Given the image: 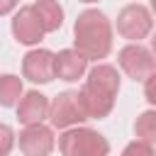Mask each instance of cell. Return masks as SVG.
Returning <instances> with one entry per match:
<instances>
[{
    "mask_svg": "<svg viewBox=\"0 0 156 156\" xmlns=\"http://www.w3.org/2000/svg\"><path fill=\"white\" fill-rule=\"evenodd\" d=\"M119 93V73L110 63H95L88 71L83 88L78 90V102L88 119H102L112 112Z\"/></svg>",
    "mask_w": 156,
    "mask_h": 156,
    "instance_id": "6da1fadb",
    "label": "cell"
},
{
    "mask_svg": "<svg viewBox=\"0 0 156 156\" xmlns=\"http://www.w3.org/2000/svg\"><path fill=\"white\" fill-rule=\"evenodd\" d=\"M73 49L85 61H102L112 51V24L100 10H83L73 22Z\"/></svg>",
    "mask_w": 156,
    "mask_h": 156,
    "instance_id": "7a4b0ae2",
    "label": "cell"
},
{
    "mask_svg": "<svg viewBox=\"0 0 156 156\" xmlns=\"http://www.w3.org/2000/svg\"><path fill=\"white\" fill-rule=\"evenodd\" d=\"M61 156H107L110 141L88 127H71L58 136Z\"/></svg>",
    "mask_w": 156,
    "mask_h": 156,
    "instance_id": "3957f363",
    "label": "cell"
},
{
    "mask_svg": "<svg viewBox=\"0 0 156 156\" xmlns=\"http://www.w3.org/2000/svg\"><path fill=\"white\" fill-rule=\"evenodd\" d=\"M154 29V17L151 10L141 2H132L124 5L117 15V32L119 37L129 39V44H141V39H146Z\"/></svg>",
    "mask_w": 156,
    "mask_h": 156,
    "instance_id": "277c9868",
    "label": "cell"
},
{
    "mask_svg": "<svg viewBox=\"0 0 156 156\" xmlns=\"http://www.w3.org/2000/svg\"><path fill=\"white\" fill-rule=\"evenodd\" d=\"M117 63H119V68L132 80H139V83H144L149 76L156 73L154 54L146 46H141V44H127V46H122L119 54H117Z\"/></svg>",
    "mask_w": 156,
    "mask_h": 156,
    "instance_id": "5b68a950",
    "label": "cell"
},
{
    "mask_svg": "<svg viewBox=\"0 0 156 156\" xmlns=\"http://www.w3.org/2000/svg\"><path fill=\"white\" fill-rule=\"evenodd\" d=\"M85 119L88 117H85V112H83V107L78 102V93L76 90H63L49 102V122H51V127L71 129V127H78Z\"/></svg>",
    "mask_w": 156,
    "mask_h": 156,
    "instance_id": "8992f818",
    "label": "cell"
},
{
    "mask_svg": "<svg viewBox=\"0 0 156 156\" xmlns=\"http://www.w3.org/2000/svg\"><path fill=\"white\" fill-rule=\"evenodd\" d=\"M56 146L54 129L41 124H29L20 132V151L24 156H49Z\"/></svg>",
    "mask_w": 156,
    "mask_h": 156,
    "instance_id": "52a82bcc",
    "label": "cell"
},
{
    "mask_svg": "<svg viewBox=\"0 0 156 156\" xmlns=\"http://www.w3.org/2000/svg\"><path fill=\"white\" fill-rule=\"evenodd\" d=\"M10 29H12V37L24 46H34V44H39L44 39V29H41V22H39V17L34 12V5L20 7L15 12V17H12Z\"/></svg>",
    "mask_w": 156,
    "mask_h": 156,
    "instance_id": "ba28073f",
    "label": "cell"
},
{
    "mask_svg": "<svg viewBox=\"0 0 156 156\" xmlns=\"http://www.w3.org/2000/svg\"><path fill=\"white\" fill-rule=\"evenodd\" d=\"M22 76L32 83H51L54 80V54L49 49H32L22 58Z\"/></svg>",
    "mask_w": 156,
    "mask_h": 156,
    "instance_id": "9c48e42d",
    "label": "cell"
},
{
    "mask_svg": "<svg viewBox=\"0 0 156 156\" xmlns=\"http://www.w3.org/2000/svg\"><path fill=\"white\" fill-rule=\"evenodd\" d=\"M17 107V119L20 124L29 127V124H41L46 117H49V98L39 90H29V93H22L20 102L15 105Z\"/></svg>",
    "mask_w": 156,
    "mask_h": 156,
    "instance_id": "30bf717a",
    "label": "cell"
},
{
    "mask_svg": "<svg viewBox=\"0 0 156 156\" xmlns=\"http://www.w3.org/2000/svg\"><path fill=\"white\" fill-rule=\"evenodd\" d=\"M85 73H88V61L76 49H61L58 54H54V78L73 83Z\"/></svg>",
    "mask_w": 156,
    "mask_h": 156,
    "instance_id": "8fae6325",
    "label": "cell"
},
{
    "mask_svg": "<svg viewBox=\"0 0 156 156\" xmlns=\"http://www.w3.org/2000/svg\"><path fill=\"white\" fill-rule=\"evenodd\" d=\"M34 12H37V17L41 22L44 34L61 29V24H63V7L56 0H37L34 2Z\"/></svg>",
    "mask_w": 156,
    "mask_h": 156,
    "instance_id": "7c38bea8",
    "label": "cell"
},
{
    "mask_svg": "<svg viewBox=\"0 0 156 156\" xmlns=\"http://www.w3.org/2000/svg\"><path fill=\"white\" fill-rule=\"evenodd\" d=\"M22 78L15 73H2L0 76V105L2 107H15L22 98Z\"/></svg>",
    "mask_w": 156,
    "mask_h": 156,
    "instance_id": "4fadbf2b",
    "label": "cell"
},
{
    "mask_svg": "<svg viewBox=\"0 0 156 156\" xmlns=\"http://www.w3.org/2000/svg\"><path fill=\"white\" fill-rule=\"evenodd\" d=\"M134 132H136V139L139 141L154 144V139H156V112L154 110L141 112L136 117V122H134Z\"/></svg>",
    "mask_w": 156,
    "mask_h": 156,
    "instance_id": "5bb4252c",
    "label": "cell"
},
{
    "mask_svg": "<svg viewBox=\"0 0 156 156\" xmlns=\"http://www.w3.org/2000/svg\"><path fill=\"white\" fill-rule=\"evenodd\" d=\"M122 156H154V144H146V141H129L124 149H122Z\"/></svg>",
    "mask_w": 156,
    "mask_h": 156,
    "instance_id": "9a60e30c",
    "label": "cell"
},
{
    "mask_svg": "<svg viewBox=\"0 0 156 156\" xmlns=\"http://www.w3.org/2000/svg\"><path fill=\"white\" fill-rule=\"evenodd\" d=\"M15 146V132L10 124H2L0 122V156H7Z\"/></svg>",
    "mask_w": 156,
    "mask_h": 156,
    "instance_id": "2e32d148",
    "label": "cell"
},
{
    "mask_svg": "<svg viewBox=\"0 0 156 156\" xmlns=\"http://www.w3.org/2000/svg\"><path fill=\"white\" fill-rule=\"evenodd\" d=\"M17 5H20V0H0V17L10 15V12H12Z\"/></svg>",
    "mask_w": 156,
    "mask_h": 156,
    "instance_id": "e0dca14e",
    "label": "cell"
},
{
    "mask_svg": "<svg viewBox=\"0 0 156 156\" xmlns=\"http://www.w3.org/2000/svg\"><path fill=\"white\" fill-rule=\"evenodd\" d=\"M80 2H98V0H80Z\"/></svg>",
    "mask_w": 156,
    "mask_h": 156,
    "instance_id": "ac0fdd59",
    "label": "cell"
}]
</instances>
